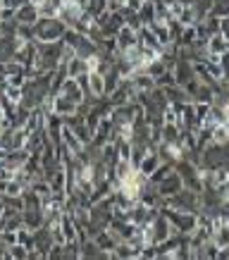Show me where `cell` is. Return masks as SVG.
Instances as JSON below:
<instances>
[{"mask_svg":"<svg viewBox=\"0 0 229 260\" xmlns=\"http://www.w3.org/2000/svg\"><path fill=\"white\" fill-rule=\"evenodd\" d=\"M34 31L39 43H53V41H62L67 26L57 17H39V22L34 24Z\"/></svg>","mask_w":229,"mask_h":260,"instance_id":"1","label":"cell"},{"mask_svg":"<svg viewBox=\"0 0 229 260\" xmlns=\"http://www.w3.org/2000/svg\"><path fill=\"white\" fill-rule=\"evenodd\" d=\"M160 213L170 220V224H172V234H191V232L196 229V215L198 213L174 210V208H170V205H162Z\"/></svg>","mask_w":229,"mask_h":260,"instance_id":"2","label":"cell"},{"mask_svg":"<svg viewBox=\"0 0 229 260\" xmlns=\"http://www.w3.org/2000/svg\"><path fill=\"white\" fill-rule=\"evenodd\" d=\"M165 205H170L174 210H184V213H198V210H201V193L184 186V189L177 191L174 196L165 198Z\"/></svg>","mask_w":229,"mask_h":260,"instance_id":"3","label":"cell"},{"mask_svg":"<svg viewBox=\"0 0 229 260\" xmlns=\"http://www.w3.org/2000/svg\"><path fill=\"white\" fill-rule=\"evenodd\" d=\"M155 189H158V193L162 198H170V196H174L177 191L184 189V181H182V177H179V172H177V170H172L165 179H160L158 184H155Z\"/></svg>","mask_w":229,"mask_h":260,"instance_id":"4","label":"cell"},{"mask_svg":"<svg viewBox=\"0 0 229 260\" xmlns=\"http://www.w3.org/2000/svg\"><path fill=\"white\" fill-rule=\"evenodd\" d=\"M172 74H174V84H179V86H184L191 79H196L193 62H186V60H177V64L172 67Z\"/></svg>","mask_w":229,"mask_h":260,"instance_id":"5","label":"cell"},{"mask_svg":"<svg viewBox=\"0 0 229 260\" xmlns=\"http://www.w3.org/2000/svg\"><path fill=\"white\" fill-rule=\"evenodd\" d=\"M39 8L36 5H31V3H26V5H22V8L15 10V22L17 24H26V26H34V24L39 22Z\"/></svg>","mask_w":229,"mask_h":260,"instance_id":"6","label":"cell"},{"mask_svg":"<svg viewBox=\"0 0 229 260\" xmlns=\"http://www.w3.org/2000/svg\"><path fill=\"white\" fill-rule=\"evenodd\" d=\"M115 41H117V53H124L126 48H132L139 43V34L134 31V29H129V26H122L117 31V36H115Z\"/></svg>","mask_w":229,"mask_h":260,"instance_id":"7","label":"cell"},{"mask_svg":"<svg viewBox=\"0 0 229 260\" xmlns=\"http://www.w3.org/2000/svg\"><path fill=\"white\" fill-rule=\"evenodd\" d=\"M46 222V217H43V210L41 208H24L22 210V224L26 229H39L41 224Z\"/></svg>","mask_w":229,"mask_h":260,"instance_id":"8","label":"cell"},{"mask_svg":"<svg viewBox=\"0 0 229 260\" xmlns=\"http://www.w3.org/2000/svg\"><path fill=\"white\" fill-rule=\"evenodd\" d=\"M165 95H167V101L172 103V105H186V103H191V95L186 93V88L179 86V84L167 86L165 88Z\"/></svg>","mask_w":229,"mask_h":260,"instance_id":"9","label":"cell"},{"mask_svg":"<svg viewBox=\"0 0 229 260\" xmlns=\"http://www.w3.org/2000/svg\"><path fill=\"white\" fill-rule=\"evenodd\" d=\"M160 132H162V143H170V146H182V148H184L182 132H179V126H177V124H172V122H165Z\"/></svg>","mask_w":229,"mask_h":260,"instance_id":"10","label":"cell"},{"mask_svg":"<svg viewBox=\"0 0 229 260\" xmlns=\"http://www.w3.org/2000/svg\"><path fill=\"white\" fill-rule=\"evenodd\" d=\"M160 155H158V150H148L146 155H143V160H141V165H139V172L141 174H146V177H150V174L155 172L160 167Z\"/></svg>","mask_w":229,"mask_h":260,"instance_id":"11","label":"cell"},{"mask_svg":"<svg viewBox=\"0 0 229 260\" xmlns=\"http://www.w3.org/2000/svg\"><path fill=\"white\" fill-rule=\"evenodd\" d=\"M60 139H62V143L72 150V153H74V155H79L81 148H84V143L77 139V134H74V132H72L67 124H62V129H60Z\"/></svg>","mask_w":229,"mask_h":260,"instance_id":"12","label":"cell"},{"mask_svg":"<svg viewBox=\"0 0 229 260\" xmlns=\"http://www.w3.org/2000/svg\"><path fill=\"white\" fill-rule=\"evenodd\" d=\"M88 72H91V64L84 57H72L67 62V77H72V79H77L79 74H88Z\"/></svg>","mask_w":229,"mask_h":260,"instance_id":"13","label":"cell"},{"mask_svg":"<svg viewBox=\"0 0 229 260\" xmlns=\"http://www.w3.org/2000/svg\"><path fill=\"white\" fill-rule=\"evenodd\" d=\"M129 79H132L136 91H150L155 86V79L150 74H146V72H134V74H129Z\"/></svg>","mask_w":229,"mask_h":260,"instance_id":"14","label":"cell"},{"mask_svg":"<svg viewBox=\"0 0 229 260\" xmlns=\"http://www.w3.org/2000/svg\"><path fill=\"white\" fill-rule=\"evenodd\" d=\"M150 31L155 34V39L160 41V46H170V43H174L167 22H153V24H150Z\"/></svg>","mask_w":229,"mask_h":260,"instance_id":"15","label":"cell"},{"mask_svg":"<svg viewBox=\"0 0 229 260\" xmlns=\"http://www.w3.org/2000/svg\"><path fill=\"white\" fill-rule=\"evenodd\" d=\"M103 81H105V95H110L112 91L119 86V81H122V74L117 72V67H115V64H112L110 70L103 74Z\"/></svg>","mask_w":229,"mask_h":260,"instance_id":"16","label":"cell"},{"mask_svg":"<svg viewBox=\"0 0 229 260\" xmlns=\"http://www.w3.org/2000/svg\"><path fill=\"white\" fill-rule=\"evenodd\" d=\"M88 88H91V95H95V98L105 95L103 74H98V72H88Z\"/></svg>","mask_w":229,"mask_h":260,"instance_id":"17","label":"cell"},{"mask_svg":"<svg viewBox=\"0 0 229 260\" xmlns=\"http://www.w3.org/2000/svg\"><path fill=\"white\" fill-rule=\"evenodd\" d=\"M229 50V41H224L220 34H215L208 39V53H213V55H224Z\"/></svg>","mask_w":229,"mask_h":260,"instance_id":"18","label":"cell"},{"mask_svg":"<svg viewBox=\"0 0 229 260\" xmlns=\"http://www.w3.org/2000/svg\"><path fill=\"white\" fill-rule=\"evenodd\" d=\"M191 103H213V86L201 81L198 88L193 91V95H191Z\"/></svg>","mask_w":229,"mask_h":260,"instance_id":"19","label":"cell"},{"mask_svg":"<svg viewBox=\"0 0 229 260\" xmlns=\"http://www.w3.org/2000/svg\"><path fill=\"white\" fill-rule=\"evenodd\" d=\"M139 17H141L143 26H150V24L155 22V5L150 0H143L141 8H139Z\"/></svg>","mask_w":229,"mask_h":260,"instance_id":"20","label":"cell"},{"mask_svg":"<svg viewBox=\"0 0 229 260\" xmlns=\"http://www.w3.org/2000/svg\"><path fill=\"white\" fill-rule=\"evenodd\" d=\"M143 72H146V74H150V77H153V79H158L160 74H165V72H167V64L162 62V60H160V57H155V60H153V62L143 64Z\"/></svg>","mask_w":229,"mask_h":260,"instance_id":"21","label":"cell"},{"mask_svg":"<svg viewBox=\"0 0 229 260\" xmlns=\"http://www.w3.org/2000/svg\"><path fill=\"white\" fill-rule=\"evenodd\" d=\"M86 12L93 17V22H95V19L103 15V12H108V0H88Z\"/></svg>","mask_w":229,"mask_h":260,"instance_id":"22","label":"cell"},{"mask_svg":"<svg viewBox=\"0 0 229 260\" xmlns=\"http://www.w3.org/2000/svg\"><path fill=\"white\" fill-rule=\"evenodd\" d=\"M210 136H213V143H227L229 141V122H224V124H215Z\"/></svg>","mask_w":229,"mask_h":260,"instance_id":"23","label":"cell"},{"mask_svg":"<svg viewBox=\"0 0 229 260\" xmlns=\"http://www.w3.org/2000/svg\"><path fill=\"white\" fill-rule=\"evenodd\" d=\"M177 19H179L182 26H196L198 24V19H196V15H193V8H191V5H184V10L179 12Z\"/></svg>","mask_w":229,"mask_h":260,"instance_id":"24","label":"cell"},{"mask_svg":"<svg viewBox=\"0 0 229 260\" xmlns=\"http://www.w3.org/2000/svg\"><path fill=\"white\" fill-rule=\"evenodd\" d=\"M210 15H215V17H229V0H213Z\"/></svg>","mask_w":229,"mask_h":260,"instance_id":"25","label":"cell"},{"mask_svg":"<svg viewBox=\"0 0 229 260\" xmlns=\"http://www.w3.org/2000/svg\"><path fill=\"white\" fill-rule=\"evenodd\" d=\"M3 93H5V98H8L10 103H15V105L22 103V86H5Z\"/></svg>","mask_w":229,"mask_h":260,"instance_id":"26","label":"cell"},{"mask_svg":"<svg viewBox=\"0 0 229 260\" xmlns=\"http://www.w3.org/2000/svg\"><path fill=\"white\" fill-rule=\"evenodd\" d=\"M22 193H24V186L19 181L10 179L8 184H5V196H22Z\"/></svg>","mask_w":229,"mask_h":260,"instance_id":"27","label":"cell"},{"mask_svg":"<svg viewBox=\"0 0 229 260\" xmlns=\"http://www.w3.org/2000/svg\"><path fill=\"white\" fill-rule=\"evenodd\" d=\"M174 84V74H172V70H167L165 74H160L158 79H155V86H160V88H167V86H172Z\"/></svg>","mask_w":229,"mask_h":260,"instance_id":"28","label":"cell"},{"mask_svg":"<svg viewBox=\"0 0 229 260\" xmlns=\"http://www.w3.org/2000/svg\"><path fill=\"white\" fill-rule=\"evenodd\" d=\"M29 255V248L22 244H12L10 246V258H26Z\"/></svg>","mask_w":229,"mask_h":260,"instance_id":"29","label":"cell"},{"mask_svg":"<svg viewBox=\"0 0 229 260\" xmlns=\"http://www.w3.org/2000/svg\"><path fill=\"white\" fill-rule=\"evenodd\" d=\"M220 36L229 41V17H220Z\"/></svg>","mask_w":229,"mask_h":260,"instance_id":"30","label":"cell"},{"mask_svg":"<svg viewBox=\"0 0 229 260\" xmlns=\"http://www.w3.org/2000/svg\"><path fill=\"white\" fill-rule=\"evenodd\" d=\"M29 0H3V8H10V10H17L22 8V5H26Z\"/></svg>","mask_w":229,"mask_h":260,"instance_id":"31","label":"cell"},{"mask_svg":"<svg viewBox=\"0 0 229 260\" xmlns=\"http://www.w3.org/2000/svg\"><path fill=\"white\" fill-rule=\"evenodd\" d=\"M141 3H143V0H126V5H124V8H126V10H136V12H139V8H141Z\"/></svg>","mask_w":229,"mask_h":260,"instance_id":"32","label":"cell"},{"mask_svg":"<svg viewBox=\"0 0 229 260\" xmlns=\"http://www.w3.org/2000/svg\"><path fill=\"white\" fill-rule=\"evenodd\" d=\"M179 3H182V5H193L196 0H179Z\"/></svg>","mask_w":229,"mask_h":260,"instance_id":"33","label":"cell"}]
</instances>
